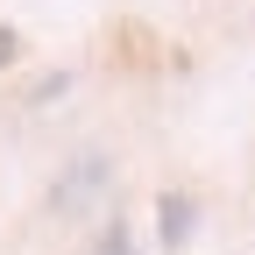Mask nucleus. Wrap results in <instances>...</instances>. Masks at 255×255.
<instances>
[{
  "label": "nucleus",
  "mask_w": 255,
  "mask_h": 255,
  "mask_svg": "<svg viewBox=\"0 0 255 255\" xmlns=\"http://www.w3.org/2000/svg\"><path fill=\"white\" fill-rule=\"evenodd\" d=\"M14 57H21V36H14V28H0V71H7Z\"/></svg>",
  "instance_id": "obj_3"
},
{
  "label": "nucleus",
  "mask_w": 255,
  "mask_h": 255,
  "mask_svg": "<svg viewBox=\"0 0 255 255\" xmlns=\"http://www.w3.org/2000/svg\"><path fill=\"white\" fill-rule=\"evenodd\" d=\"M156 220H163V234H156V241L177 248V241H184V227H191V199H163V206H156Z\"/></svg>",
  "instance_id": "obj_1"
},
{
  "label": "nucleus",
  "mask_w": 255,
  "mask_h": 255,
  "mask_svg": "<svg viewBox=\"0 0 255 255\" xmlns=\"http://www.w3.org/2000/svg\"><path fill=\"white\" fill-rule=\"evenodd\" d=\"M100 255H135V248H128V227H107V241H100Z\"/></svg>",
  "instance_id": "obj_2"
}]
</instances>
